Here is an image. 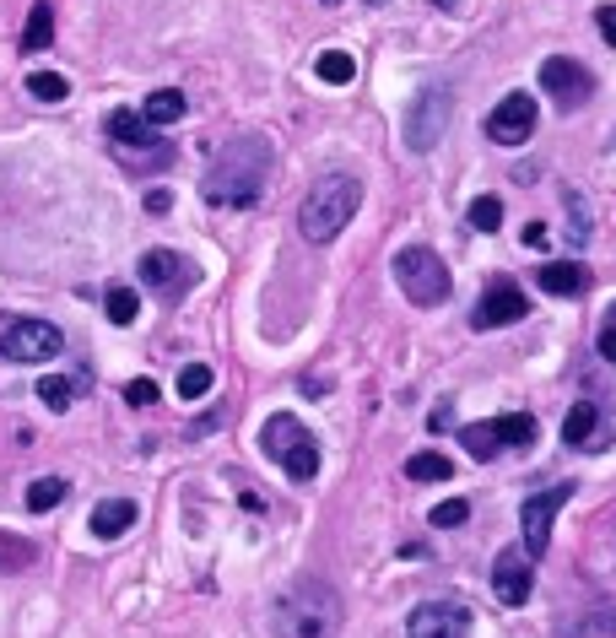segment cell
Returning a JSON list of instances; mask_svg holds the SVG:
<instances>
[{"instance_id": "obj_1", "label": "cell", "mask_w": 616, "mask_h": 638, "mask_svg": "<svg viewBox=\"0 0 616 638\" xmlns=\"http://www.w3.org/2000/svg\"><path fill=\"white\" fill-rule=\"evenodd\" d=\"M281 638H336L341 633V595L325 579H292L276 606Z\"/></svg>"}, {"instance_id": "obj_2", "label": "cell", "mask_w": 616, "mask_h": 638, "mask_svg": "<svg viewBox=\"0 0 616 638\" xmlns=\"http://www.w3.org/2000/svg\"><path fill=\"white\" fill-rule=\"evenodd\" d=\"M265 174H271V146L265 141L227 146L222 163L206 174V201L211 206H254L265 190Z\"/></svg>"}, {"instance_id": "obj_3", "label": "cell", "mask_w": 616, "mask_h": 638, "mask_svg": "<svg viewBox=\"0 0 616 638\" xmlns=\"http://www.w3.org/2000/svg\"><path fill=\"white\" fill-rule=\"evenodd\" d=\"M357 206H363V184H357L352 174H325L314 190L303 195L298 228H303L308 244H330L336 233H346V222L357 217Z\"/></svg>"}, {"instance_id": "obj_4", "label": "cell", "mask_w": 616, "mask_h": 638, "mask_svg": "<svg viewBox=\"0 0 616 638\" xmlns=\"http://www.w3.org/2000/svg\"><path fill=\"white\" fill-rule=\"evenodd\" d=\"M265 455H271L281 471L292 476V482H314L319 476V438L303 428L292 411H276V417H265V433H260Z\"/></svg>"}, {"instance_id": "obj_5", "label": "cell", "mask_w": 616, "mask_h": 638, "mask_svg": "<svg viewBox=\"0 0 616 638\" xmlns=\"http://www.w3.org/2000/svg\"><path fill=\"white\" fill-rule=\"evenodd\" d=\"M395 282L400 292H406L417 309H433V303H444L449 298V265L433 255V249H422V244H411V249H400L395 255Z\"/></svg>"}, {"instance_id": "obj_6", "label": "cell", "mask_w": 616, "mask_h": 638, "mask_svg": "<svg viewBox=\"0 0 616 638\" xmlns=\"http://www.w3.org/2000/svg\"><path fill=\"white\" fill-rule=\"evenodd\" d=\"M454 125V92L449 87H422L417 103H411V119H406V146L411 152H433V146H444Z\"/></svg>"}, {"instance_id": "obj_7", "label": "cell", "mask_w": 616, "mask_h": 638, "mask_svg": "<svg viewBox=\"0 0 616 638\" xmlns=\"http://www.w3.org/2000/svg\"><path fill=\"white\" fill-rule=\"evenodd\" d=\"M60 347H65V336L49 319H11L0 330V357L6 363H49V357H60Z\"/></svg>"}, {"instance_id": "obj_8", "label": "cell", "mask_w": 616, "mask_h": 638, "mask_svg": "<svg viewBox=\"0 0 616 638\" xmlns=\"http://www.w3.org/2000/svg\"><path fill=\"white\" fill-rule=\"evenodd\" d=\"M109 136H114L119 152H125V163H152V168H163L168 157H173V146L157 136V130L146 125L136 109H114V114H109Z\"/></svg>"}, {"instance_id": "obj_9", "label": "cell", "mask_w": 616, "mask_h": 638, "mask_svg": "<svg viewBox=\"0 0 616 638\" xmlns=\"http://www.w3.org/2000/svg\"><path fill=\"white\" fill-rule=\"evenodd\" d=\"M573 487L562 482V487H546V493H535L525 498V509H519V536H525V557H541L546 547H552V520H557V509L568 503Z\"/></svg>"}, {"instance_id": "obj_10", "label": "cell", "mask_w": 616, "mask_h": 638, "mask_svg": "<svg viewBox=\"0 0 616 638\" xmlns=\"http://www.w3.org/2000/svg\"><path fill=\"white\" fill-rule=\"evenodd\" d=\"M535 557H525V547H503L498 563H492V595L498 606H525L530 590H535V574H530Z\"/></svg>"}, {"instance_id": "obj_11", "label": "cell", "mask_w": 616, "mask_h": 638, "mask_svg": "<svg viewBox=\"0 0 616 638\" xmlns=\"http://www.w3.org/2000/svg\"><path fill=\"white\" fill-rule=\"evenodd\" d=\"M530 130H535V98L530 92H508L498 109L487 114V136L498 146H525Z\"/></svg>"}, {"instance_id": "obj_12", "label": "cell", "mask_w": 616, "mask_h": 638, "mask_svg": "<svg viewBox=\"0 0 616 638\" xmlns=\"http://www.w3.org/2000/svg\"><path fill=\"white\" fill-rule=\"evenodd\" d=\"M411 638H465L471 633V611L460 601H422L406 622Z\"/></svg>"}, {"instance_id": "obj_13", "label": "cell", "mask_w": 616, "mask_h": 638, "mask_svg": "<svg viewBox=\"0 0 616 638\" xmlns=\"http://www.w3.org/2000/svg\"><path fill=\"white\" fill-rule=\"evenodd\" d=\"M525 309L530 303H525V292H519V282L498 276L476 303V330H503V325H514V319H525Z\"/></svg>"}, {"instance_id": "obj_14", "label": "cell", "mask_w": 616, "mask_h": 638, "mask_svg": "<svg viewBox=\"0 0 616 638\" xmlns=\"http://www.w3.org/2000/svg\"><path fill=\"white\" fill-rule=\"evenodd\" d=\"M541 87L552 92L562 109H573V103H584V98H589V71H584L579 60L557 55V60H546V65H541Z\"/></svg>"}, {"instance_id": "obj_15", "label": "cell", "mask_w": 616, "mask_h": 638, "mask_svg": "<svg viewBox=\"0 0 616 638\" xmlns=\"http://www.w3.org/2000/svg\"><path fill=\"white\" fill-rule=\"evenodd\" d=\"M141 282L157 287V292H184V282H190V265L173 255V249H146V255H141Z\"/></svg>"}, {"instance_id": "obj_16", "label": "cell", "mask_w": 616, "mask_h": 638, "mask_svg": "<svg viewBox=\"0 0 616 638\" xmlns=\"http://www.w3.org/2000/svg\"><path fill=\"white\" fill-rule=\"evenodd\" d=\"M535 282H541V292H552V298H579V292H589V271L573 260H546L535 271Z\"/></svg>"}, {"instance_id": "obj_17", "label": "cell", "mask_w": 616, "mask_h": 638, "mask_svg": "<svg viewBox=\"0 0 616 638\" xmlns=\"http://www.w3.org/2000/svg\"><path fill=\"white\" fill-rule=\"evenodd\" d=\"M136 503L130 498H103L98 509H92V536H103V541H114V536H125L130 525H136Z\"/></svg>"}, {"instance_id": "obj_18", "label": "cell", "mask_w": 616, "mask_h": 638, "mask_svg": "<svg viewBox=\"0 0 616 638\" xmlns=\"http://www.w3.org/2000/svg\"><path fill=\"white\" fill-rule=\"evenodd\" d=\"M82 390H87L82 374H44V379H38V401H44L49 411H71Z\"/></svg>"}, {"instance_id": "obj_19", "label": "cell", "mask_w": 616, "mask_h": 638, "mask_svg": "<svg viewBox=\"0 0 616 638\" xmlns=\"http://www.w3.org/2000/svg\"><path fill=\"white\" fill-rule=\"evenodd\" d=\"M184 109H190V103H184L179 87H157L152 98L141 103V119L146 125H173V119H184Z\"/></svg>"}, {"instance_id": "obj_20", "label": "cell", "mask_w": 616, "mask_h": 638, "mask_svg": "<svg viewBox=\"0 0 616 638\" xmlns=\"http://www.w3.org/2000/svg\"><path fill=\"white\" fill-rule=\"evenodd\" d=\"M492 422H498L503 449H530L535 438H541V422H535L530 411H514V417H492Z\"/></svg>"}, {"instance_id": "obj_21", "label": "cell", "mask_w": 616, "mask_h": 638, "mask_svg": "<svg viewBox=\"0 0 616 638\" xmlns=\"http://www.w3.org/2000/svg\"><path fill=\"white\" fill-rule=\"evenodd\" d=\"M595 428H600V411L589 406V401H579V406L568 411V422H562V444H568V449H584L589 438H595Z\"/></svg>"}, {"instance_id": "obj_22", "label": "cell", "mask_w": 616, "mask_h": 638, "mask_svg": "<svg viewBox=\"0 0 616 638\" xmlns=\"http://www.w3.org/2000/svg\"><path fill=\"white\" fill-rule=\"evenodd\" d=\"M406 476H411V482H449V476H454V460L438 455V449H422V455L406 460Z\"/></svg>"}, {"instance_id": "obj_23", "label": "cell", "mask_w": 616, "mask_h": 638, "mask_svg": "<svg viewBox=\"0 0 616 638\" xmlns=\"http://www.w3.org/2000/svg\"><path fill=\"white\" fill-rule=\"evenodd\" d=\"M49 38H55V11L38 0V6L28 11V28H22V49H28V55H38V49H49Z\"/></svg>"}, {"instance_id": "obj_24", "label": "cell", "mask_w": 616, "mask_h": 638, "mask_svg": "<svg viewBox=\"0 0 616 638\" xmlns=\"http://www.w3.org/2000/svg\"><path fill=\"white\" fill-rule=\"evenodd\" d=\"M460 444L471 449L476 460H492L503 449V438H498V422H471V428H460Z\"/></svg>"}, {"instance_id": "obj_25", "label": "cell", "mask_w": 616, "mask_h": 638, "mask_svg": "<svg viewBox=\"0 0 616 638\" xmlns=\"http://www.w3.org/2000/svg\"><path fill=\"white\" fill-rule=\"evenodd\" d=\"M357 76V60L346 55V49H325L319 55V82H330V87H346Z\"/></svg>"}, {"instance_id": "obj_26", "label": "cell", "mask_w": 616, "mask_h": 638, "mask_svg": "<svg viewBox=\"0 0 616 638\" xmlns=\"http://www.w3.org/2000/svg\"><path fill=\"white\" fill-rule=\"evenodd\" d=\"M465 217H471L476 233H498L503 228V201H498V195H476V201L465 206Z\"/></svg>"}, {"instance_id": "obj_27", "label": "cell", "mask_w": 616, "mask_h": 638, "mask_svg": "<svg viewBox=\"0 0 616 638\" xmlns=\"http://www.w3.org/2000/svg\"><path fill=\"white\" fill-rule=\"evenodd\" d=\"M103 309H109L114 325H136V314H141V292H136V287H109Z\"/></svg>"}, {"instance_id": "obj_28", "label": "cell", "mask_w": 616, "mask_h": 638, "mask_svg": "<svg viewBox=\"0 0 616 638\" xmlns=\"http://www.w3.org/2000/svg\"><path fill=\"white\" fill-rule=\"evenodd\" d=\"M562 211H568V244L584 249V244H589V206L568 190V195H562Z\"/></svg>"}, {"instance_id": "obj_29", "label": "cell", "mask_w": 616, "mask_h": 638, "mask_svg": "<svg viewBox=\"0 0 616 638\" xmlns=\"http://www.w3.org/2000/svg\"><path fill=\"white\" fill-rule=\"evenodd\" d=\"M28 92L38 103H65V92H71V82H65L60 71H33L28 76Z\"/></svg>"}, {"instance_id": "obj_30", "label": "cell", "mask_w": 616, "mask_h": 638, "mask_svg": "<svg viewBox=\"0 0 616 638\" xmlns=\"http://www.w3.org/2000/svg\"><path fill=\"white\" fill-rule=\"evenodd\" d=\"M60 498H65V482H60V476H38V482L28 487V509H33V514H49Z\"/></svg>"}, {"instance_id": "obj_31", "label": "cell", "mask_w": 616, "mask_h": 638, "mask_svg": "<svg viewBox=\"0 0 616 638\" xmlns=\"http://www.w3.org/2000/svg\"><path fill=\"white\" fill-rule=\"evenodd\" d=\"M211 379H217V374H211L206 363H184V374H179V395H184V401H200V395L211 390Z\"/></svg>"}, {"instance_id": "obj_32", "label": "cell", "mask_w": 616, "mask_h": 638, "mask_svg": "<svg viewBox=\"0 0 616 638\" xmlns=\"http://www.w3.org/2000/svg\"><path fill=\"white\" fill-rule=\"evenodd\" d=\"M427 520H433L438 530H454V525L471 520V503H465V498H444V503H433V514H427Z\"/></svg>"}, {"instance_id": "obj_33", "label": "cell", "mask_w": 616, "mask_h": 638, "mask_svg": "<svg viewBox=\"0 0 616 638\" xmlns=\"http://www.w3.org/2000/svg\"><path fill=\"white\" fill-rule=\"evenodd\" d=\"M157 395H163V390H157V379H130L125 384V401L130 406H157Z\"/></svg>"}, {"instance_id": "obj_34", "label": "cell", "mask_w": 616, "mask_h": 638, "mask_svg": "<svg viewBox=\"0 0 616 638\" xmlns=\"http://www.w3.org/2000/svg\"><path fill=\"white\" fill-rule=\"evenodd\" d=\"M600 357H606V363H616V309L606 314V325H600Z\"/></svg>"}, {"instance_id": "obj_35", "label": "cell", "mask_w": 616, "mask_h": 638, "mask_svg": "<svg viewBox=\"0 0 616 638\" xmlns=\"http://www.w3.org/2000/svg\"><path fill=\"white\" fill-rule=\"evenodd\" d=\"M595 22H600V38H606V44L616 49V6H600V11H595Z\"/></svg>"}, {"instance_id": "obj_36", "label": "cell", "mask_w": 616, "mask_h": 638, "mask_svg": "<svg viewBox=\"0 0 616 638\" xmlns=\"http://www.w3.org/2000/svg\"><path fill=\"white\" fill-rule=\"evenodd\" d=\"M519 238H525V249H546V238H552V233H546V222H525V233H519Z\"/></svg>"}, {"instance_id": "obj_37", "label": "cell", "mask_w": 616, "mask_h": 638, "mask_svg": "<svg viewBox=\"0 0 616 638\" xmlns=\"http://www.w3.org/2000/svg\"><path fill=\"white\" fill-rule=\"evenodd\" d=\"M168 206H173V195H168V190H146V211H157V217H163Z\"/></svg>"}, {"instance_id": "obj_38", "label": "cell", "mask_w": 616, "mask_h": 638, "mask_svg": "<svg viewBox=\"0 0 616 638\" xmlns=\"http://www.w3.org/2000/svg\"><path fill=\"white\" fill-rule=\"evenodd\" d=\"M557 638H584V633L573 628V622H562V628H557Z\"/></svg>"}, {"instance_id": "obj_39", "label": "cell", "mask_w": 616, "mask_h": 638, "mask_svg": "<svg viewBox=\"0 0 616 638\" xmlns=\"http://www.w3.org/2000/svg\"><path fill=\"white\" fill-rule=\"evenodd\" d=\"M433 6H444V11H449V6H460V0H433Z\"/></svg>"}]
</instances>
